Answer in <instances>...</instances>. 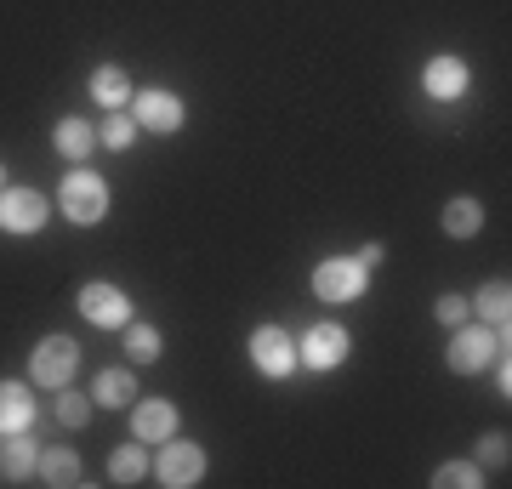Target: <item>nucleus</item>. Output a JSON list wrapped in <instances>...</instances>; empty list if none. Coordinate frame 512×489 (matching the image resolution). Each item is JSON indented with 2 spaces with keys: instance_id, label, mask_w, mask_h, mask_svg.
Returning a JSON list of instances; mask_svg holds the SVG:
<instances>
[{
  "instance_id": "f257e3e1",
  "label": "nucleus",
  "mask_w": 512,
  "mask_h": 489,
  "mask_svg": "<svg viewBox=\"0 0 512 489\" xmlns=\"http://www.w3.org/2000/svg\"><path fill=\"white\" fill-rule=\"evenodd\" d=\"M57 211L74 222V228H92V222L109 217V182L97 171H69L63 188H57Z\"/></svg>"
},
{
  "instance_id": "f03ea898",
  "label": "nucleus",
  "mask_w": 512,
  "mask_h": 489,
  "mask_svg": "<svg viewBox=\"0 0 512 489\" xmlns=\"http://www.w3.org/2000/svg\"><path fill=\"white\" fill-rule=\"evenodd\" d=\"M74 364H80V342H74V336H46V342L29 353V381L57 393V387L74 381Z\"/></svg>"
},
{
  "instance_id": "7ed1b4c3",
  "label": "nucleus",
  "mask_w": 512,
  "mask_h": 489,
  "mask_svg": "<svg viewBox=\"0 0 512 489\" xmlns=\"http://www.w3.org/2000/svg\"><path fill=\"white\" fill-rule=\"evenodd\" d=\"M370 285V268L359 256H325L319 268H313V290L325 296V302H359Z\"/></svg>"
},
{
  "instance_id": "20e7f679",
  "label": "nucleus",
  "mask_w": 512,
  "mask_h": 489,
  "mask_svg": "<svg viewBox=\"0 0 512 489\" xmlns=\"http://www.w3.org/2000/svg\"><path fill=\"white\" fill-rule=\"evenodd\" d=\"M154 478H160L165 489H188L205 478V450L194 444V438H165V455L154 461Z\"/></svg>"
},
{
  "instance_id": "39448f33",
  "label": "nucleus",
  "mask_w": 512,
  "mask_h": 489,
  "mask_svg": "<svg viewBox=\"0 0 512 489\" xmlns=\"http://www.w3.org/2000/svg\"><path fill=\"white\" fill-rule=\"evenodd\" d=\"M348 330L319 319V325L302 330V342H296V364H308V370H336V364L348 359Z\"/></svg>"
},
{
  "instance_id": "423d86ee",
  "label": "nucleus",
  "mask_w": 512,
  "mask_h": 489,
  "mask_svg": "<svg viewBox=\"0 0 512 489\" xmlns=\"http://www.w3.org/2000/svg\"><path fill=\"white\" fill-rule=\"evenodd\" d=\"M131 120H137L143 131H154V137H171V131H183V97L148 86V91L131 97Z\"/></svg>"
},
{
  "instance_id": "0eeeda50",
  "label": "nucleus",
  "mask_w": 512,
  "mask_h": 489,
  "mask_svg": "<svg viewBox=\"0 0 512 489\" xmlns=\"http://www.w3.org/2000/svg\"><path fill=\"white\" fill-rule=\"evenodd\" d=\"M46 217H52L46 194H35V188H0V228L6 234H40Z\"/></svg>"
},
{
  "instance_id": "6e6552de",
  "label": "nucleus",
  "mask_w": 512,
  "mask_h": 489,
  "mask_svg": "<svg viewBox=\"0 0 512 489\" xmlns=\"http://www.w3.org/2000/svg\"><path fill=\"white\" fill-rule=\"evenodd\" d=\"M484 364H495V330L490 325H456V336H450V370L456 376H478Z\"/></svg>"
},
{
  "instance_id": "1a4fd4ad",
  "label": "nucleus",
  "mask_w": 512,
  "mask_h": 489,
  "mask_svg": "<svg viewBox=\"0 0 512 489\" xmlns=\"http://www.w3.org/2000/svg\"><path fill=\"white\" fill-rule=\"evenodd\" d=\"M251 364L262 370V376H291L296 370V342L285 336L279 325H256L251 330Z\"/></svg>"
},
{
  "instance_id": "9d476101",
  "label": "nucleus",
  "mask_w": 512,
  "mask_h": 489,
  "mask_svg": "<svg viewBox=\"0 0 512 489\" xmlns=\"http://www.w3.org/2000/svg\"><path fill=\"white\" fill-rule=\"evenodd\" d=\"M80 319H92L97 330H126L131 325V302L120 285H86L80 290Z\"/></svg>"
},
{
  "instance_id": "9b49d317",
  "label": "nucleus",
  "mask_w": 512,
  "mask_h": 489,
  "mask_svg": "<svg viewBox=\"0 0 512 489\" xmlns=\"http://www.w3.org/2000/svg\"><path fill=\"white\" fill-rule=\"evenodd\" d=\"M35 387L29 381H0V438L6 433H29L35 427Z\"/></svg>"
},
{
  "instance_id": "f8f14e48",
  "label": "nucleus",
  "mask_w": 512,
  "mask_h": 489,
  "mask_svg": "<svg viewBox=\"0 0 512 489\" xmlns=\"http://www.w3.org/2000/svg\"><path fill=\"white\" fill-rule=\"evenodd\" d=\"M131 427H137V444H165L177 433V404L171 399H137L131 404Z\"/></svg>"
},
{
  "instance_id": "ddd939ff",
  "label": "nucleus",
  "mask_w": 512,
  "mask_h": 489,
  "mask_svg": "<svg viewBox=\"0 0 512 489\" xmlns=\"http://www.w3.org/2000/svg\"><path fill=\"white\" fill-rule=\"evenodd\" d=\"M421 91L427 97H439V103H456L461 91H467V63L461 57H427V69H421Z\"/></svg>"
},
{
  "instance_id": "4468645a",
  "label": "nucleus",
  "mask_w": 512,
  "mask_h": 489,
  "mask_svg": "<svg viewBox=\"0 0 512 489\" xmlns=\"http://www.w3.org/2000/svg\"><path fill=\"white\" fill-rule=\"evenodd\" d=\"M467 308H473L478 319H484V325H490L495 336L507 342V319H512V285H507V279H484V285H478V296L467 302Z\"/></svg>"
},
{
  "instance_id": "2eb2a0df",
  "label": "nucleus",
  "mask_w": 512,
  "mask_h": 489,
  "mask_svg": "<svg viewBox=\"0 0 512 489\" xmlns=\"http://www.w3.org/2000/svg\"><path fill=\"white\" fill-rule=\"evenodd\" d=\"M0 472H6L12 484L35 478V472H40V444L29 433H6V438H0Z\"/></svg>"
},
{
  "instance_id": "dca6fc26",
  "label": "nucleus",
  "mask_w": 512,
  "mask_h": 489,
  "mask_svg": "<svg viewBox=\"0 0 512 489\" xmlns=\"http://www.w3.org/2000/svg\"><path fill=\"white\" fill-rule=\"evenodd\" d=\"M92 97L114 114V109H126L131 97H137V86H131V74L120 69V63H103V69L92 74Z\"/></svg>"
},
{
  "instance_id": "f3484780",
  "label": "nucleus",
  "mask_w": 512,
  "mask_h": 489,
  "mask_svg": "<svg viewBox=\"0 0 512 489\" xmlns=\"http://www.w3.org/2000/svg\"><path fill=\"white\" fill-rule=\"evenodd\" d=\"M92 399L103 404V410H131V404H137V376H131V370H103V376L92 381Z\"/></svg>"
},
{
  "instance_id": "a211bd4d",
  "label": "nucleus",
  "mask_w": 512,
  "mask_h": 489,
  "mask_svg": "<svg viewBox=\"0 0 512 489\" xmlns=\"http://www.w3.org/2000/svg\"><path fill=\"white\" fill-rule=\"evenodd\" d=\"M35 478H46L52 489H74L86 472H80V455L74 450H40V472Z\"/></svg>"
},
{
  "instance_id": "6ab92c4d",
  "label": "nucleus",
  "mask_w": 512,
  "mask_h": 489,
  "mask_svg": "<svg viewBox=\"0 0 512 489\" xmlns=\"http://www.w3.org/2000/svg\"><path fill=\"white\" fill-rule=\"evenodd\" d=\"M478 228H484V205H478V200L456 194V200L444 205V234H450V239H473Z\"/></svg>"
},
{
  "instance_id": "aec40b11",
  "label": "nucleus",
  "mask_w": 512,
  "mask_h": 489,
  "mask_svg": "<svg viewBox=\"0 0 512 489\" xmlns=\"http://www.w3.org/2000/svg\"><path fill=\"white\" fill-rule=\"evenodd\" d=\"M160 347H165V336L148 325V319H131V325H126V359L137 364V370L160 359Z\"/></svg>"
},
{
  "instance_id": "412c9836",
  "label": "nucleus",
  "mask_w": 512,
  "mask_h": 489,
  "mask_svg": "<svg viewBox=\"0 0 512 489\" xmlns=\"http://www.w3.org/2000/svg\"><path fill=\"white\" fill-rule=\"evenodd\" d=\"M92 143H97V131L86 126L80 114L57 120V154H63V160H86V154H92Z\"/></svg>"
},
{
  "instance_id": "4be33fe9",
  "label": "nucleus",
  "mask_w": 512,
  "mask_h": 489,
  "mask_svg": "<svg viewBox=\"0 0 512 489\" xmlns=\"http://www.w3.org/2000/svg\"><path fill=\"white\" fill-rule=\"evenodd\" d=\"M148 478V455H143V444H120V450L109 455V484H143Z\"/></svg>"
},
{
  "instance_id": "5701e85b",
  "label": "nucleus",
  "mask_w": 512,
  "mask_h": 489,
  "mask_svg": "<svg viewBox=\"0 0 512 489\" xmlns=\"http://www.w3.org/2000/svg\"><path fill=\"white\" fill-rule=\"evenodd\" d=\"M97 143L114 148V154H126V148L137 143V120H131V109H114L109 120H103V131H97Z\"/></svg>"
},
{
  "instance_id": "b1692460",
  "label": "nucleus",
  "mask_w": 512,
  "mask_h": 489,
  "mask_svg": "<svg viewBox=\"0 0 512 489\" xmlns=\"http://www.w3.org/2000/svg\"><path fill=\"white\" fill-rule=\"evenodd\" d=\"M484 478H490V472L478 467V461H444V467L433 472V484L439 489H478Z\"/></svg>"
},
{
  "instance_id": "393cba45",
  "label": "nucleus",
  "mask_w": 512,
  "mask_h": 489,
  "mask_svg": "<svg viewBox=\"0 0 512 489\" xmlns=\"http://www.w3.org/2000/svg\"><path fill=\"white\" fill-rule=\"evenodd\" d=\"M57 421H63V427H86V421H92V399L74 393V387H57Z\"/></svg>"
},
{
  "instance_id": "a878e982",
  "label": "nucleus",
  "mask_w": 512,
  "mask_h": 489,
  "mask_svg": "<svg viewBox=\"0 0 512 489\" xmlns=\"http://www.w3.org/2000/svg\"><path fill=\"white\" fill-rule=\"evenodd\" d=\"M507 455H512V438L507 433H484V438H478V450H473V461L490 472V467H507Z\"/></svg>"
},
{
  "instance_id": "bb28decb",
  "label": "nucleus",
  "mask_w": 512,
  "mask_h": 489,
  "mask_svg": "<svg viewBox=\"0 0 512 489\" xmlns=\"http://www.w3.org/2000/svg\"><path fill=\"white\" fill-rule=\"evenodd\" d=\"M467 313H473V308H467V296H456V290H450V296H439V302H433V319H439V325H450V330H456L461 319H467Z\"/></svg>"
},
{
  "instance_id": "cd10ccee",
  "label": "nucleus",
  "mask_w": 512,
  "mask_h": 489,
  "mask_svg": "<svg viewBox=\"0 0 512 489\" xmlns=\"http://www.w3.org/2000/svg\"><path fill=\"white\" fill-rule=\"evenodd\" d=\"M495 393H501V399H507V393H512V370H507V347H501V370H495Z\"/></svg>"
},
{
  "instance_id": "c85d7f7f",
  "label": "nucleus",
  "mask_w": 512,
  "mask_h": 489,
  "mask_svg": "<svg viewBox=\"0 0 512 489\" xmlns=\"http://www.w3.org/2000/svg\"><path fill=\"white\" fill-rule=\"evenodd\" d=\"M0 182H6V165H0Z\"/></svg>"
}]
</instances>
